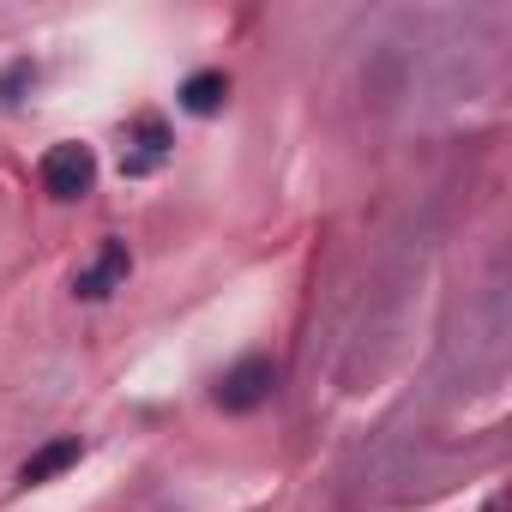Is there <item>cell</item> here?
Segmentation results:
<instances>
[{"label": "cell", "mask_w": 512, "mask_h": 512, "mask_svg": "<svg viewBox=\"0 0 512 512\" xmlns=\"http://www.w3.org/2000/svg\"><path fill=\"white\" fill-rule=\"evenodd\" d=\"M37 175H43V193H49V199H85V193L97 187V151L79 145V139L49 145L43 163H37Z\"/></svg>", "instance_id": "cell-1"}, {"label": "cell", "mask_w": 512, "mask_h": 512, "mask_svg": "<svg viewBox=\"0 0 512 512\" xmlns=\"http://www.w3.org/2000/svg\"><path fill=\"white\" fill-rule=\"evenodd\" d=\"M272 386H278L272 356H241V362L217 380V404L235 410V416H247V410H260V404L272 398Z\"/></svg>", "instance_id": "cell-2"}, {"label": "cell", "mask_w": 512, "mask_h": 512, "mask_svg": "<svg viewBox=\"0 0 512 512\" xmlns=\"http://www.w3.org/2000/svg\"><path fill=\"white\" fill-rule=\"evenodd\" d=\"M121 284H127V247H121V241H103L97 260L73 272V290H79L85 302H103V296L121 290Z\"/></svg>", "instance_id": "cell-3"}, {"label": "cell", "mask_w": 512, "mask_h": 512, "mask_svg": "<svg viewBox=\"0 0 512 512\" xmlns=\"http://www.w3.org/2000/svg\"><path fill=\"white\" fill-rule=\"evenodd\" d=\"M127 145H133V151L121 157V175H151V169L169 157V145H175V139H169V127H163L157 115H139V121H133V133H127Z\"/></svg>", "instance_id": "cell-4"}, {"label": "cell", "mask_w": 512, "mask_h": 512, "mask_svg": "<svg viewBox=\"0 0 512 512\" xmlns=\"http://www.w3.org/2000/svg\"><path fill=\"white\" fill-rule=\"evenodd\" d=\"M85 458V440L79 434H61V440H49L37 458H25V470H19V482L25 488H37V482H49V476H61V470H73Z\"/></svg>", "instance_id": "cell-5"}, {"label": "cell", "mask_w": 512, "mask_h": 512, "mask_svg": "<svg viewBox=\"0 0 512 512\" xmlns=\"http://www.w3.org/2000/svg\"><path fill=\"white\" fill-rule=\"evenodd\" d=\"M223 97H229V79H223V73H193V79L181 85V109H187V115H217Z\"/></svg>", "instance_id": "cell-6"}, {"label": "cell", "mask_w": 512, "mask_h": 512, "mask_svg": "<svg viewBox=\"0 0 512 512\" xmlns=\"http://www.w3.org/2000/svg\"><path fill=\"white\" fill-rule=\"evenodd\" d=\"M482 512H500V500H488V506H482Z\"/></svg>", "instance_id": "cell-7"}]
</instances>
